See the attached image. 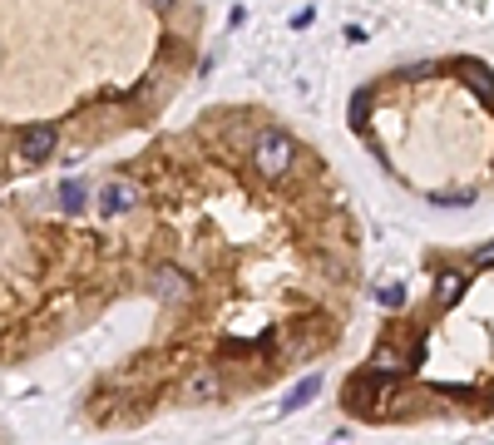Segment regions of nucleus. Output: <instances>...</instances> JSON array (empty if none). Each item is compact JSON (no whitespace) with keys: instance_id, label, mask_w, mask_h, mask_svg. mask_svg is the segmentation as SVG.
Wrapping results in <instances>:
<instances>
[{"instance_id":"1","label":"nucleus","mask_w":494,"mask_h":445,"mask_svg":"<svg viewBox=\"0 0 494 445\" xmlns=\"http://www.w3.org/2000/svg\"><path fill=\"white\" fill-rule=\"evenodd\" d=\"M292 159H297V143L287 129H262L258 143H252V164H258L262 178H282L292 168Z\"/></svg>"},{"instance_id":"2","label":"nucleus","mask_w":494,"mask_h":445,"mask_svg":"<svg viewBox=\"0 0 494 445\" xmlns=\"http://www.w3.org/2000/svg\"><path fill=\"white\" fill-rule=\"evenodd\" d=\"M149 282H153V297H159V302H168V307L193 302V282H188L184 268H153Z\"/></svg>"},{"instance_id":"3","label":"nucleus","mask_w":494,"mask_h":445,"mask_svg":"<svg viewBox=\"0 0 494 445\" xmlns=\"http://www.w3.org/2000/svg\"><path fill=\"white\" fill-rule=\"evenodd\" d=\"M55 149H59V129L55 124H30L26 134H20V159L26 164H45Z\"/></svg>"},{"instance_id":"4","label":"nucleus","mask_w":494,"mask_h":445,"mask_svg":"<svg viewBox=\"0 0 494 445\" xmlns=\"http://www.w3.org/2000/svg\"><path fill=\"white\" fill-rule=\"evenodd\" d=\"M139 208V188L134 184H104L100 188V218H114V213Z\"/></svg>"},{"instance_id":"5","label":"nucleus","mask_w":494,"mask_h":445,"mask_svg":"<svg viewBox=\"0 0 494 445\" xmlns=\"http://www.w3.org/2000/svg\"><path fill=\"white\" fill-rule=\"evenodd\" d=\"M317 391H321V376H307V381H297V391H287L282 396V411H302V406L317 401Z\"/></svg>"},{"instance_id":"6","label":"nucleus","mask_w":494,"mask_h":445,"mask_svg":"<svg viewBox=\"0 0 494 445\" xmlns=\"http://www.w3.org/2000/svg\"><path fill=\"white\" fill-rule=\"evenodd\" d=\"M223 391V381H218V371H198V376L188 381V401H213V396Z\"/></svg>"},{"instance_id":"7","label":"nucleus","mask_w":494,"mask_h":445,"mask_svg":"<svg viewBox=\"0 0 494 445\" xmlns=\"http://www.w3.org/2000/svg\"><path fill=\"white\" fill-rule=\"evenodd\" d=\"M460 292H465V278H460V272H440V282H436V302H440V307H450Z\"/></svg>"},{"instance_id":"8","label":"nucleus","mask_w":494,"mask_h":445,"mask_svg":"<svg viewBox=\"0 0 494 445\" xmlns=\"http://www.w3.org/2000/svg\"><path fill=\"white\" fill-rule=\"evenodd\" d=\"M84 203H89V188L84 184H59V208L65 213H79Z\"/></svg>"},{"instance_id":"9","label":"nucleus","mask_w":494,"mask_h":445,"mask_svg":"<svg viewBox=\"0 0 494 445\" xmlns=\"http://www.w3.org/2000/svg\"><path fill=\"white\" fill-rule=\"evenodd\" d=\"M376 302H381V307H401V302H405V287H395V282H391V287H381Z\"/></svg>"},{"instance_id":"10","label":"nucleus","mask_w":494,"mask_h":445,"mask_svg":"<svg viewBox=\"0 0 494 445\" xmlns=\"http://www.w3.org/2000/svg\"><path fill=\"white\" fill-rule=\"evenodd\" d=\"M366 104H371V94H366V90H361V94H356V100H352V119H356V124H366Z\"/></svg>"},{"instance_id":"11","label":"nucleus","mask_w":494,"mask_h":445,"mask_svg":"<svg viewBox=\"0 0 494 445\" xmlns=\"http://www.w3.org/2000/svg\"><path fill=\"white\" fill-rule=\"evenodd\" d=\"M469 262H475V268H494V243L475 248V258H469Z\"/></svg>"},{"instance_id":"12","label":"nucleus","mask_w":494,"mask_h":445,"mask_svg":"<svg viewBox=\"0 0 494 445\" xmlns=\"http://www.w3.org/2000/svg\"><path fill=\"white\" fill-rule=\"evenodd\" d=\"M430 75V59H420V65H405V79H426Z\"/></svg>"},{"instance_id":"13","label":"nucleus","mask_w":494,"mask_h":445,"mask_svg":"<svg viewBox=\"0 0 494 445\" xmlns=\"http://www.w3.org/2000/svg\"><path fill=\"white\" fill-rule=\"evenodd\" d=\"M178 5V0H153V10H173Z\"/></svg>"}]
</instances>
